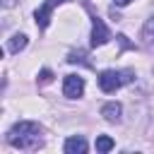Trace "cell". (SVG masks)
Returning a JSON list of instances; mask_svg holds the SVG:
<instances>
[{
	"label": "cell",
	"instance_id": "obj_10",
	"mask_svg": "<svg viewBox=\"0 0 154 154\" xmlns=\"http://www.w3.org/2000/svg\"><path fill=\"white\" fill-rule=\"evenodd\" d=\"M142 38H144V43H154V14L144 22V26H142Z\"/></svg>",
	"mask_w": 154,
	"mask_h": 154
},
{
	"label": "cell",
	"instance_id": "obj_3",
	"mask_svg": "<svg viewBox=\"0 0 154 154\" xmlns=\"http://www.w3.org/2000/svg\"><path fill=\"white\" fill-rule=\"evenodd\" d=\"M63 94L67 99H77L84 94V79L79 75H67L65 77V84H63Z\"/></svg>",
	"mask_w": 154,
	"mask_h": 154
},
{
	"label": "cell",
	"instance_id": "obj_11",
	"mask_svg": "<svg viewBox=\"0 0 154 154\" xmlns=\"http://www.w3.org/2000/svg\"><path fill=\"white\" fill-rule=\"evenodd\" d=\"M51 79H53V72H51V70H41V72H38V82H41V84H48Z\"/></svg>",
	"mask_w": 154,
	"mask_h": 154
},
{
	"label": "cell",
	"instance_id": "obj_4",
	"mask_svg": "<svg viewBox=\"0 0 154 154\" xmlns=\"http://www.w3.org/2000/svg\"><path fill=\"white\" fill-rule=\"evenodd\" d=\"M108 38H111L108 26H106L99 17H94V24H91V46H94V48H96V46H103Z\"/></svg>",
	"mask_w": 154,
	"mask_h": 154
},
{
	"label": "cell",
	"instance_id": "obj_8",
	"mask_svg": "<svg viewBox=\"0 0 154 154\" xmlns=\"http://www.w3.org/2000/svg\"><path fill=\"white\" fill-rule=\"evenodd\" d=\"M26 43H29V38H26L24 34H14V36L10 38V43H7V51H10V53H19V51L26 48Z\"/></svg>",
	"mask_w": 154,
	"mask_h": 154
},
{
	"label": "cell",
	"instance_id": "obj_12",
	"mask_svg": "<svg viewBox=\"0 0 154 154\" xmlns=\"http://www.w3.org/2000/svg\"><path fill=\"white\" fill-rule=\"evenodd\" d=\"M113 2H116V5H118V7H125V5H130V2H132V0H113Z\"/></svg>",
	"mask_w": 154,
	"mask_h": 154
},
{
	"label": "cell",
	"instance_id": "obj_7",
	"mask_svg": "<svg viewBox=\"0 0 154 154\" xmlns=\"http://www.w3.org/2000/svg\"><path fill=\"white\" fill-rule=\"evenodd\" d=\"M84 152H87L84 137H67L65 140V154H84Z\"/></svg>",
	"mask_w": 154,
	"mask_h": 154
},
{
	"label": "cell",
	"instance_id": "obj_9",
	"mask_svg": "<svg viewBox=\"0 0 154 154\" xmlns=\"http://www.w3.org/2000/svg\"><path fill=\"white\" fill-rule=\"evenodd\" d=\"M113 147H116V142H113L108 135H99V137H96V152L106 154V152H111Z\"/></svg>",
	"mask_w": 154,
	"mask_h": 154
},
{
	"label": "cell",
	"instance_id": "obj_2",
	"mask_svg": "<svg viewBox=\"0 0 154 154\" xmlns=\"http://www.w3.org/2000/svg\"><path fill=\"white\" fill-rule=\"evenodd\" d=\"M132 79H135V77H132L130 70H103V72L99 75V87H101V91L113 94L116 89H120L123 84H128V82H132Z\"/></svg>",
	"mask_w": 154,
	"mask_h": 154
},
{
	"label": "cell",
	"instance_id": "obj_5",
	"mask_svg": "<svg viewBox=\"0 0 154 154\" xmlns=\"http://www.w3.org/2000/svg\"><path fill=\"white\" fill-rule=\"evenodd\" d=\"M60 2H65V0H46V2H43V7H38V10H36V14H34V17H36V26H38V29H46V26H48L53 7H55V5H60Z\"/></svg>",
	"mask_w": 154,
	"mask_h": 154
},
{
	"label": "cell",
	"instance_id": "obj_1",
	"mask_svg": "<svg viewBox=\"0 0 154 154\" xmlns=\"http://www.w3.org/2000/svg\"><path fill=\"white\" fill-rule=\"evenodd\" d=\"M7 142L17 149H38L41 147V125L34 120H19L7 132Z\"/></svg>",
	"mask_w": 154,
	"mask_h": 154
},
{
	"label": "cell",
	"instance_id": "obj_6",
	"mask_svg": "<svg viewBox=\"0 0 154 154\" xmlns=\"http://www.w3.org/2000/svg\"><path fill=\"white\" fill-rule=\"evenodd\" d=\"M120 113H123V106H120L118 101H108V103L101 106V116H103L106 120H111V123H118V120H120Z\"/></svg>",
	"mask_w": 154,
	"mask_h": 154
}]
</instances>
